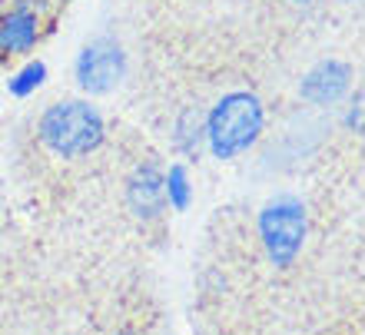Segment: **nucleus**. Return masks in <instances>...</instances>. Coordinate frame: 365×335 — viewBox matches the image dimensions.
I'll list each match as a JSON object with an SVG mask.
<instances>
[{
	"label": "nucleus",
	"instance_id": "f257e3e1",
	"mask_svg": "<svg viewBox=\"0 0 365 335\" xmlns=\"http://www.w3.org/2000/svg\"><path fill=\"white\" fill-rule=\"evenodd\" d=\"M262 126H266V110H262L259 96L236 90V93H226L210 110L202 133H206L210 153L216 160H236L259 140Z\"/></svg>",
	"mask_w": 365,
	"mask_h": 335
},
{
	"label": "nucleus",
	"instance_id": "f03ea898",
	"mask_svg": "<svg viewBox=\"0 0 365 335\" xmlns=\"http://www.w3.org/2000/svg\"><path fill=\"white\" fill-rule=\"evenodd\" d=\"M37 133L50 153L63 156V160H80L100 150L106 126L100 110L90 106L87 100H63V103L47 106V113L37 123Z\"/></svg>",
	"mask_w": 365,
	"mask_h": 335
},
{
	"label": "nucleus",
	"instance_id": "7ed1b4c3",
	"mask_svg": "<svg viewBox=\"0 0 365 335\" xmlns=\"http://www.w3.org/2000/svg\"><path fill=\"white\" fill-rule=\"evenodd\" d=\"M306 206L296 196H276L262 206L259 239L266 246V256H269L272 266L286 269L296 262V256L302 252V242H306Z\"/></svg>",
	"mask_w": 365,
	"mask_h": 335
},
{
	"label": "nucleus",
	"instance_id": "20e7f679",
	"mask_svg": "<svg viewBox=\"0 0 365 335\" xmlns=\"http://www.w3.org/2000/svg\"><path fill=\"white\" fill-rule=\"evenodd\" d=\"M126 73L123 47L110 37H100L80 50L77 57V80L87 93H110Z\"/></svg>",
	"mask_w": 365,
	"mask_h": 335
},
{
	"label": "nucleus",
	"instance_id": "39448f33",
	"mask_svg": "<svg viewBox=\"0 0 365 335\" xmlns=\"http://www.w3.org/2000/svg\"><path fill=\"white\" fill-rule=\"evenodd\" d=\"M126 202L140 220H160L166 210L163 196V170L156 163H140L133 170V176L126 180Z\"/></svg>",
	"mask_w": 365,
	"mask_h": 335
},
{
	"label": "nucleus",
	"instance_id": "423d86ee",
	"mask_svg": "<svg viewBox=\"0 0 365 335\" xmlns=\"http://www.w3.org/2000/svg\"><path fill=\"white\" fill-rule=\"evenodd\" d=\"M349 80H352V70H349L342 60H322V63H316V67L302 77L299 93L306 96L309 103L329 106L349 90Z\"/></svg>",
	"mask_w": 365,
	"mask_h": 335
},
{
	"label": "nucleus",
	"instance_id": "0eeeda50",
	"mask_svg": "<svg viewBox=\"0 0 365 335\" xmlns=\"http://www.w3.org/2000/svg\"><path fill=\"white\" fill-rule=\"evenodd\" d=\"M37 17L30 7H14L7 17L0 20V53H27L37 43Z\"/></svg>",
	"mask_w": 365,
	"mask_h": 335
},
{
	"label": "nucleus",
	"instance_id": "6e6552de",
	"mask_svg": "<svg viewBox=\"0 0 365 335\" xmlns=\"http://www.w3.org/2000/svg\"><path fill=\"white\" fill-rule=\"evenodd\" d=\"M163 196L166 206L176 212H186L192 202V182H190V170L182 163H173L163 172Z\"/></svg>",
	"mask_w": 365,
	"mask_h": 335
},
{
	"label": "nucleus",
	"instance_id": "1a4fd4ad",
	"mask_svg": "<svg viewBox=\"0 0 365 335\" xmlns=\"http://www.w3.org/2000/svg\"><path fill=\"white\" fill-rule=\"evenodd\" d=\"M47 80V63H40V60H30L27 67H20L14 77L7 80V90L14 96H30L34 90H40Z\"/></svg>",
	"mask_w": 365,
	"mask_h": 335
},
{
	"label": "nucleus",
	"instance_id": "9d476101",
	"mask_svg": "<svg viewBox=\"0 0 365 335\" xmlns=\"http://www.w3.org/2000/svg\"><path fill=\"white\" fill-rule=\"evenodd\" d=\"M299 4H309V0H299Z\"/></svg>",
	"mask_w": 365,
	"mask_h": 335
}]
</instances>
